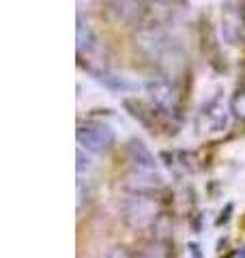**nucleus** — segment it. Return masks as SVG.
Here are the masks:
<instances>
[{
  "label": "nucleus",
  "instance_id": "obj_1",
  "mask_svg": "<svg viewBox=\"0 0 245 258\" xmlns=\"http://www.w3.org/2000/svg\"><path fill=\"white\" fill-rule=\"evenodd\" d=\"M122 220L134 230H144L155 226L159 220V205L155 196L129 194V198L122 203Z\"/></svg>",
  "mask_w": 245,
  "mask_h": 258
},
{
  "label": "nucleus",
  "instance_id": "obj_2",
  "mask_svg": "<svg viewBox=\"0 0 245 258\" xmlns=\"http://www.w3.org/2000/svg\"><path fill=\"white\" fill-rule=\"evenodd\" d=\"M78 144L86 153H95V155H103L108 153L114 142H116V134L108 123H88L86 127L78 129Z\"/></svg>",
  "mask_w": 245,
  "mask_h": 258
},
{
  "label": "nucleus",
  "instance_id": "obj_3",
  "mask_svg": "<svg viewBox=\"0 0 245 258\" xmlns=\"http://www.w3.org/2000/svg\"><path fill=\"white\" fill-rule=\"evenodd\" d=\"M103 9L122 26H140L149 13L144 0H103Z\"/></svg>",
  "mask_w": 245,
  "mask_h": 258
},
{
  "label": "nucleus",
  "instance_id": "obj_4",
  "mask_svg": "<svg viewBox=\"0 0 245 258\" xmlns=\"http://www.w3.org/2000/svg\"><path fill=\"white\" fill-rule=\"evenodd\" d=\"M146 95H149V99L159 110L166 112V114H170V116L178 114V95L170 80H161V78L151 80V82L146 84Z\"/></svg>",
  "mask_w": 245,
  "mask_h": 258
},
{
  "label": "nucleus",
  "instance_id": "obj_5",
  "mask_svg": "<svg viewBox=\"0 0 245 258\" xmlns=\"http://www.w3.org/2000/svg\"><path fill=\"white\" fill-rule=\"evenodd\" d=\"M136 47L146 58H163L170 52L166 32L159 28H142L136 35Z\"/></svg>",
  "mask_w": 245,
  "mask_h": 258
},
{
  "label": "nucleus",
  "instance_id": "obj_6",
  "mask_svg": "<svg viewBox=\"0 0 245 258\" xmlns=\"http://www.w3.org/2000/svg\"><path fill=\"white\" fill-rule=\"evenodd\" d=\"M127 159L132 164V170L136 172H159L157 159H155L151 149L138 138H132L127 142Z\"/></svg>",
  "mask_w": 245,
  "mask_h": 258
},
{
  "label": "nucleus",
  "instance_id": "obj_7",
  "mask_svg": "<svg viewBox=\"0 0 245 258\" xmlns=\"http://www.w3.org/2000/svg\"><path fill=\"white\" fill-rule=\"evenodd\" d=\"M163 187V179L159 172H136L132 170L125 179V189L129 194H142V196H155Z\"/></svg>",
  "mask_w": 245,
  "mask_h": 258
},
{
  "label": "nucleus",
  "instance_id": "obj_8",
  "mask_svg": "<svg viewBox=\"0 0 245 258\" xmlns=\"http://www.w3.org/2000/svg\"><path fill=\"white\" fill-rule=\"evenodd\" d=\"M202 120H204V125L209 127V132H224L228 123H230V110L219 99H213L204 106Z\"/></svg>",
  "mask_w": 245,
  "mask_h": 258
},
{
  "label": "nucleus",
  "instance_id": "obj_9",
  "mask_svg": "<svg viewBox=\"0 0 245 258\" xmlns=\"http://www.w3.org/2000/svg\"><path fill=\"white\" fill-rule=\"evenodd\" d=\"M241 15L232 5H228L222 11V39L228 45H239L241 41Z\"/></svg>",
  "mask_w": 245,
  "mask_h": 258
},
{
  "label": "nucleus",
  "instance_id": "obj_10",
  "mask_svg": "<svg viewBox=\"0 0 245 258\" xmlns=\"http://www.w3.org/2000/svg\"><path fill=\"white\" fill-rule=\"evenodd\" d=\"M76 37H78V54L80 56H91L97 47H99V39H97L95 30L91 28V24L78 18V28H76Z\"/></svg>",
  "mask_w": 245,
  "mask_h": 258
},
{
  "label": "nucleus",
  "instance_id": "obj_11",
  "mask_svg": "<svg viewBox=\"0 0 245 258\" xmlns=\"http://www.w3.org/2000/svg\"><path fill=\"white\" fill-rule=\"evenodd\" d=\"M99 80L105 84V86H110L112 91H118V93H129V91H134L136 84H132L125 76H112V74H99Z\"/></svg>",
  "mask_w": 245,
  "mask_h": 258
},
{
  "label": "nucleus",
  "instance_id": "obj_12",
  "mask_svg": "<svg viewBox=\"0 0 245 258\" xmlns=\"http://www.w3.org/2000/svg\"><path fill=\"white\" fill-rule=\"evenodd\" d=\"M136 258H170V252L163 243H151V245L142 247L140 252L136 254Z\"/></svg>",
  "mask_w": 245,
  "mask_h": 258
},
{
  "label": "nucleus",
  "instance_id": "obj_13",
  "mask_svg": "<svg viewBox=\"0 0 245 258\" xmlns=\"http://www.w3.org/2000/svg\"><path fill=\"white\" fill-rule=\"evenodd\" d=\"M232 112L239 118H245V86L239 88V93L234 95V99H232Z\"/></svg>",
  "mask_w": 245,
  "mask_h": 258
},
{
  "label": "nucleus",
  "instance_id": "obj_14",
  "mask_svg": "<svg viewBox=\"0 0 245 258\" xmlns=\"http://www.w3.org/2000/svg\"><path fill=\"white\" fill-rule=\"evenodd\" d=\"M105 258H136L132 252H129L127 247H122V245H112L105 249Z\"/></svg>",
  "mask_w": 245,
  "mask_h": 258
},
{
  "label": "nucleus",
  "instance_id": "obj_15",
  "mask_svg": "<svg viewBox=\"0 0 245 258\" xmlns=\"http://www.w3.org/2000/svg\"><path fill=\"white\" fill-rule=\"evenodd\" d=\"M76 159H78V174L82 176L84 174V170H91V159H88L86 155H84V149H78V153H76Z\"/></svg>",
  "mask_w": 245,
  "mask_h": 258
},
{
  "label": "nucleus",
  "instance_id": "obj_16",
  "mask_svg": "<svg viewBox=\"0 0 245 258\" xmlns=\"http://www.w3.org/2000/svg\"><path fill=\"white\" fill-rule=\"evenodd\" d=\"M153 3H159V5H170V3H174V0H153Z\"/></svg>",
  "mask_w": 245,
  "mask_h": 258
}]
</instances>
